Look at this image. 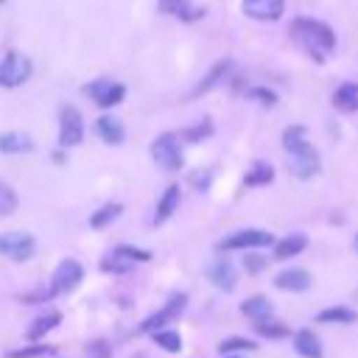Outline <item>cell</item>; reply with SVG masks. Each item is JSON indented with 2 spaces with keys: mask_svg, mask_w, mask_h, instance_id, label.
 Returning <instances> with one entry per match:
<instances>
[{
  "mask_svg": "<svg viewBox=\"0 0 358 358\" xmlns=\"http://www.w3.org/2000/svg\"><path fill=\"white\" fill-rule=\"evenodd\" d=\"M288 31H291L294 42L313 62H324L336 50V31L327 22L316 20V17H296V20H291V28Z\"/></svg>",
  "mask_w": 358,
  "mask_h": 358,
  "instance_id": "obj_1",
  "label": "cell"
},
{
  "mask_svg": "<svg viewBox=\"0 0 358 358\" xmlns=\"http://www.w3.org/2000/svg\"><path fill=\"white\" fill-rule=\"evenodd\" d=\"M151 159L162 168V171H179L185 165V154H182V140L173 131H165L159 137H154L151 143Z\"/></svg>",
  "mask_w": 358,
  "mask_h": 358,
  "instance_id": "obj_2",
  "label": "cell"
},
{
  "mask_svg": "<svg viewBox=\"0 0 358 358\" xmlns=\"http://www.w3.org/2000/svg\"><path fill=\"white\" fill-rule=\"evenodd\" d=\"M34 73V64L25 53L20 50H8L0 62V87L6 90H14V87H22Z\"/></svg>",
  "mask_w": 358,
  "mask_h": 358,
  "instance_id": "obj_3",
  "label": "cell"
},
{
  "mask_svg": "<svg viewBox=\"0 0 358 358\" xmlns=\"http://www.w3.org/2000/svg\"><path fill=\"white\" fill-rule=\"evenodd\" d=\"M84 140V117L73 103L59 109V148H76Z\"/></svg>",
  "mask_w": 358,
  "mask_h": 358,
  "instance_id": "obj_4",
  "label": "cell"
},
{
  "mask_svg": "<svg viewBox=\"0 0 358 358\" xmlns=\"http://www.w3.org/2000/svg\"><path fill=\"white\" fill-rule=\"evenodd\" d=\"M84 280V266L73 257H64L56 268H53V277H50V291L48 296H59V294H70L81 285Z\"/></svg>",
  "mask_w": 358,
  "mask_h": 358,
  "instance_id": "obj_5",
  "label": "cell"
},
{
  "mask_svg": "<svg viewBox=\"0 0 358 358\" xmlns=\"http://www.w3.org/2000/svg\"><path fill=\"white\" fill-rule=\"evenodd\" d=\"M260 246H274V235L268 229H238L229 232L227 238L218 241L221 252H232V249H260Z\"/></svg>",
  "mask_w": 358,
  "mask_h": 358,
  "instance_id": "obj_6",
  "label": "cell"
},
{
  "mask_svg": "<svg viewBox=\"0 0 358 358\" xmlns=\"http://www.w3.org/2000/svg\"><path fill=\"white\" fill-rule=\"evenodd\" d=\"M185 308H187V294H173L157 313H151L148 319H143V324H140V330L143 333H157V330H165V324H171V322H176L182 313H185Z\"/></svg>",
  "mask_w": 358,
  "mask_h": 358,
  "instance_id": "obj_7",
  "label": "cell"
},
{
  "mask_svg": "<svg viewBox=\"0 0 358 358\" xmlns=\"http://www.w3.org/2000/svg\"><path fill=\"white\" fill-rule=\"evenodd\" d=\"M34 252H36L34 235H28V232H3L0 235V255L3 257L14 260V263H25L34 257Z\"/></svg>",
  "mask_w": 358,
  "mask_h": 358,
  "instance_id": "obj_8",
  "label": "cell"
},
{
  "mask_svg": "<svg viewBox=\"0 0 358 358\" xmlns=\"http://www.w3.org/2000/svg\"><path fill=\"white\" fill-rule=\"evenodd\" d=\"M84 92L101 106V109H112L117 103H123L126 98V87L120 81H112V78H95L84 87Z\"/></svg>",
  "mask_w": 358,
  "mask_h": 358,
  "instance_id": "obj_9",
  "label": "cell"
},
{
  "mask_svg": "<svg viewBox=\"0 0 358 358\" xmlns=\"http://www.w3.org/2000/svg\"><path fill=\"white\" fill-rule=\"evenodd\" d=\"M241 11L252 20H260V22H274L282 17L285 11V0H243L241 3Z\"/></svg>",
  "mask_w": 358,
  "mask_h": 358,
  "instance_id": "obj_10",
  "label": "cell"
},
{
  "mask_svg": "<svg viewBox=\"0 0 358 358\" xmlns=\"http://www.w3.org/2000/svg\"><path fill=\"white\" fill-rule=\"evenodd\" d=\"M207 280L218 288V291H232L238 285V271L232 266L229 257H215L210 266H207Z\"/></svg>",
  "mask_w": 358,
  "mask_h": 358,
  "instance_id": "obj_11",
  "label": "cell"
},
{
  "mask_svg": "<svg viewBox=\"0 0 358 358\" xmlns=\"http://www.w3.org/2000/svg\"><path fill=\"white\" fill-rule=\"evenodd\" d=\"M313 282L310 271L308 268H285L274 277V288L280 291H291V294H299V291H308Z\"/></svg>",
  "mask_w": 358,
  "mask_h": 358,
  "instance_id": "obj_12",
  "label": "cell"
},
{
  "mask_svg": "<svg viewBox=\"0 0 358 358\" xmlns=\"http://www.w3.org/2000/svg\"><path fill=\"white\" fill-rule=\"evenodd\" d=\"M288 159H291V173H294L296 179H310V176H316V173H319V165H322L313 145H310L308 151H302V154L288 157Z\"/></svg>",
  "mask_w": 358,
  "mask_h": 358,
  "instance_id": "obj_13",
  "label": "cell"
},
{
  "mask_svg": "<svg viewBox=\"0 0 358 358\" xmlns=\"http://www.w3.org/2000/svg\"><path fill=\"white\" fill-rule=\"evenodd\" d=\"M157 8H159V14L179 17V20H187V22L204 17V8H196L190 0H157Z\"/></svg>",
  "mask_w": 358,
  "mask_h": 358,
  "instance_id": "obj_14",
  "label": "cell"
},
{
  "mask_svg": "<svg viewBox=\"0 0 358 358\" xmlns=\"http://www.w3.org/2000/svg\"><path fill=\"white\" fill-rule=\"evenodd\" d=\"M333 106L338 109V112H344V115H352V112H358V84L355 81H344V84H338L336 90H333Z\"/></svg>",
  "mask_w": 358,
  "mask_h": 358,
  "instance_id": "obj_15",
  "label": "cell"
},
{
  "mask_svg": "<svg viewBox=\"0 0 358 358\" xmlns=\"http://www.w3.org/2000/svg\"><path fill=\"white\" fill-rule=\"evenodd\" d=\"M232 67H235V62H232V59H221V62H215V64L210 67V73L199 81V87L193 90V95H204V92H210L213 87H218V84L232 73Z\"/></svg>",
  "mask_w": 358,
  "mask_h": 358,
  "instance_id": "obj_16",
  "label": "cell"
},
{
  "mask_svg": "<svg viewBox=\"0 0 358 358\" xmlns=\"http://www.w3.org/2000/svg\"><path fill=\"white\" fill-rule=\"evenodd\" d=\"M95 131H98V137H101L106 145H120V143H123V137H126L123 123H120V120H115L112 115H101V117L95 120Z\"/></svg>",
  "mask_w": 358,
  "mask_h": 358,
  "instance_id": "obj_17",
  "label": "cell"
},
{
  "mask_svg": "<svg viewBox=\"0 0 358 358\" xmlns=\"http://www.w3.org/2000/svg\"><path fill=\"white\" fill-rule=\"evenodd\" d=\"M179 199H182V193H179V185H168L165 190H162V196H159V201H157V213H154V224H165L176 210H179Z\"/></svg>",
  "mask_w": 358,
  "mask_h": 358,
  "instance_id": "obj_18",
  "label": "cell"
},
{
  "mask_svg": "<svg viewBox=\"0 0 358 358\" xmlns=\"http://www.w3.org/2000/svg\"><path fill=\"white\" fill-rule=\"evenodd\" d=\"M305 246H308V235H302V232H291V235H285L282 241H274V260L296 257L299 252H305Z\"/></svg>",
  "mask_w": 358,
  "mask_h": 358,
  "instance_id": "obj_19",
  "label": "cell"
},
{
  "mask_svg": "<svg viewBox=\"0 0 358 358\" xmlns=\"http://www.w3.org/2000/svg\"><path fill=\"white\" fill-rule=\"evenodd\" d=\"M34 151V140L28 131H3L0 134V154H28Z\"/></svg>",
  "mask_w": 358,
  "mask_h": 358,
  "instance_id": "obj_20",
  "label": "cell"
},
{
  "mask_svg": "<svg viewBox=\"0 0 358 358\" xmlns=\"http://www.w3.org/2000/svg\"><path fill=\"white\" fill-rule=\"evenodd\" d=\"M294 350L302 358H322L324 355L322 341H319V336L313 330H296L294 333Z\"/></svg>",
  "mask_w": 358,
  "mask_h": 358,
  "instance_id": "obj_21",
  "label": "cell"
},
{
  "mask_svg": "<svg viewBox=\"0 0 358 358\" xmlns=\"http://www.w3.org/2000/svg\"><path fill=\"white\" fill-rule=\"evenodd\" d=\"M241 313L249 316L252 322H266V319L274 316V305H271L266 296L257 294V296H249V299L241 302Z\"/></svg>",
  "mask_w": 358,
  "mask_h": 358,
  "instance_id": "obj_22",
  "label": "cell"
},
{
  "mask_svg": "<svg viewBox=\"0 0 358 358\" xmlns=\"http://www.w3.org/2000/svg\"><path fill=\"white\" fill-rule=\"evenodd\" d=\"M282 148L288 151V157L308 151V148H310V143H308V129H305V126H288V129L282 131Z\"/></svg>",
  "mask_w": 358,
  "mask_h": 358,
  "instance_id": "obj_23",
  "label": "cell"
},
{
  "mask_svg": "<svg viewBox=\"0 0 358 358\" xmlns=\"http://www.w3.org/2000/svg\"><path fill=\"white\" fill-rule=\"evenodd\" d=\"M271 182H274V168L263 159L252 162V168L243 176V187H263V185H271Z\"/></svg>",
  "mask_w": 358,
  "mask_h": 358,
  "instance_id": "obj_24",
  "label": "cell"
},
{
  "mask_svg": "<svg viewBox=\"0 0 358 358\" xmlns=\"http://www.w3.org/2000/svg\"><path fill=\"white\" fill-rule=\"evenodd\" d=\"M355 319H358V313L347 305H333V308H324L316 313V322H322V324H352Z\"/></svg>",
  "mask_w": 358,
  "mask_h": 358,
  "instance_id": "obj_25",
  "label": "cell"
},
{
  "mask_svg": "<svg viewBox=\"0 0 358 358\" xmlns=\"http://www.w3.org/2000/svg\"><path fill=\"white\" fill-rule=\"evenodd\" d=\"M59 322H62V313H59V310H45L42 316H36V319H34V324L28 327V333H25V336H28L31 341H39L45 333L56 330V327H59Z\"/></svg>",
  "mask_w": 358,
  "mask_h": 358,
  "instance_id": "obj_26",
  "label": "cell"
},
{
  "mask_svg": "<svg viewBox=\"0 0 358 358\" xmlns=\"http://www.w3.org/2000/svg\"><path fill=\"white\" fill-rule=\"evenodd\" d=\"M120 213H123V204H120V201H106L103 207H98V210L90 215V227H92V229H103V227H109Z\"/></svg>",
  "mask_w": 358,
  "mask_h": 358,
  "instance_id": "obj_27",
  "label": "cell"
},
{
  "mask_svg": "<svg viewBox=\"0 0 358 358\" xmlns=\"http://www.w3.org/2000/svg\"><path fill=\"white\" fill-rule=\"evenodd\" d=\"M257 350V341L252 338H243V336H229V338H221L218 341V352L221 355H235V352H255Z\"/></svg>",
  "mask_w": 358,
  "mask_h": 358,
  "instance_id": "obj_28",
  "label": "cell"
},
{
  "mask_svg": "<svg viewBox=\"0 0 358 358\" xmlns=\"http://www.w3.org/2000/svg\"><path fill=\"white\" fill-rule=\"evenodd\" d=\"M151 336H154V344L162 347L165 352H182V336L176 330H157Z\"/></svg>",
  "mask_w": 358,
  "mask_h": 358,
  "instance_id": "obj_29",
  "label": "cell"
},
{
  "mask_svg": "<svg viewBox=\"0 0 358 358\" xmlns=\"http://www.w3.org/2000/svg\"><path fill=\"white\" fill-rule=\"evenodd\" d=\"M255 330H257V336H263V338H285V336H291V330H288L282 322H274V319L255 322Z\"/></svg>",
  "mask_w": 358,
  "mask_h": 358,
  "instance_id": "obj_30",
  "label": "cell"
},
{
  "mask_svg": "<svg viewBox=\"0 0 358 358\" xmlns=\"http://www.w3.org/2000/svg\"><path fill=\"white\" fill-rule=\"evenodd\" d=\"M17 207H20V196H17V190H14L8 182L0 179V215H11Z\"/></svg>",
  "mask_w": 358,
  "mask_h": 358,
  "instance_id": "obj_31",
  "label": "cell"
},
{
  "mask_svg": "<svg viewBox=\"0 0 358 358\" xmlns=\"http://www.w3.org/2000/svg\"><path fill=\"white\" fill-rule=\"evenodd\" d=\"M115 255L126 257L129 263H148V260L154 257L148 249H140V246H129V243H120V246L115 249Z\"/></svg>",
  "mask_w": 358,
  "mask_h": 358,
  "instance_id": "obj_32",
  "label": "cell"
},
{
  "mask_svg": "<svg viewBox=\"0 0 358 358\" xmlns=\"http://www.w3.org/2000/svg\"><path fill=\"white\" fill-rule=\"evenodd\" d=\"M131 266H134V263H129L126 257H120V255H115V252L101 260V271H106V274H126Z\"/></svg>",
  "mask_w": 358,
  "mask_h": 358,
  "instance_id": "obj_33",
  "label": "cell"
},
{
  "mask_svg": "<svg viewBox=\"0 0 358 358\" xmlns=\"http://www.w3.org/2000/svg\"><path fill=\"white\" fill-rule=\"evenodd\" d=\"M48 352H53V347H50V344H45V341H36V344H28V347H20V350H11V352H8V358H42V355H48Z\"/></svg>",
  "mask_w": 358,
  "mask_h": 358,
  "instance_id": "obj_34",
  "label": "cell"
},
{
  "mask_svg": "<svg viewBox=\"0 0 358 358\" xmlns=\"http://www.w3.org/2000/svg\"><path fill=\"white\" fill-rule=\"evenodd\" d=\"M210 134H213L210 120H201V123H196V126L185 129V131L179 134V140H185V143H199V140H204V137H210Z\"/></svg>",
  "mask_w": 358,
  "mask_h": 358,
  "instance_id": "obj_35",
  "label": "cell"
},
{
  "mask_svg": "<svg viewBox=\"0 0 358 358\" xmlns=\"http://www.w3.org/2000/svg\"><path fill=\"white\" fill-rule=\"evenodd\" d=\"M246 98H252V101H257V103H263V106H274V103H277V92L266 90V87H252V90H246Z\"/></svg>",
  "mask_w": 358,
  "mask_h": 358,
  "instance_id": "obj_36",
  "label": "cell"
},
{
  "mask_svg": "<svg viewBox=\"0 0 358 358\" xmlns=\"http://www.w3.org/2000/svg\"><path fill=\"white\" fill-rule=\"evenodd\" d=\"M87 358H112V347L106 341H90L87 344Z\"/></svg>",
  "mask_w": 358,
  "mask_h": 358,
  "instance_id": "obj_37",
  "label": "cell"
},
{
  "mask_svg": "<svg viewBox=\"0 0 358 358\" xmlns=\"http://www.w3.org/2000/svg\"><path fill=\"white\" fill-rule=\"evenodd\" d=\"M210 179H213L210 171H196V173H190V185H193L196 190H207V187H210Z\"/></svg>",
  "mask_w": 358,
  "mask_h": 358,
  "instance_id": "obj_38",
  "label": "cell"
},
{
  "mask_svg": "<svg viewBox=\"0 0 358 358\" xmlns=\"http://www.w3.org/2000/svg\"><path fill=\"white\" fill-rule=\"evenodd\" d=\"M266 257H260V255H249L246 260H243V266H246V271H252V274H257V271H263L266 268Z\"/></svg>",
  "mask_w": 358,
  "mask_h": 358,
  "instance_id": "obj_39",
  "label": "cell"
},
{
  "mask_svg": "<svg viewBox=\"0 0 358 358\" xmlns=\"http://www.w3.org/2000/svg\"><path fill=\"white\" fill-rule=\"evenodd\" d=\"M64 159H67V157H64V148H59V151H56V154H53V162H59V165H62V162H64Z\"/></svg>",
  "mask_w": 358,
  "mask_h": 358,
  "instance_id": "obj_40",
  "label": "cell"
},
{
  "mask_svg": "<svg viewBox=\"0 0 358 358\" xmlns=\"http://www.w3.org/2000/svg\"><path fill=\"white\" fill-rule=\"evenodd\" d=\"M352 249H355V255H358V232H355V238H352Z\"/></svg>",
  "mask_w": 358,
  "mask_h": 358,
  "instance_id": "obj_41",
  "label": "cell"
},
{
  "mask_svg": "<svg viewBox=\"0 0 358 358\" xmlns=\"http://www.w3.org/2000/svg\"><path fill=\"white\" fill-rule=\"evenodd\" d=\"M224 358H238V355H224Z\"/></svg>",
  "mask_w": 358,
  "mask_h": 358,
  "instance_id": "obj_42",
  "label": "cell"
},
{
  "mask_svg": "<svg viewBox=\"0 0 358 358\" xmlns=\"http://www.w3.org/2000/svg\"><path fill=\"white\" fill-rule=\"evenodd\" d=\"M0 3H6V0H0Z\"/></svg>",
  "mask_w": 358,
  "mask_h": 358,
  "instance_id": "obj_43",
  "label": "cell"
}]
</instances>
